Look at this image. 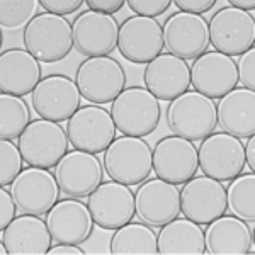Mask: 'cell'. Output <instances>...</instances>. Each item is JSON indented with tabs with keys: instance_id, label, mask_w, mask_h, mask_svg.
I'll use <instances>...</instances> for the list:
<instances>
[{
	"instance_id": "6da1fadb",
	"label": "cell",
	"mask_w": 255,
	"mask_h": 255,
	"mask_svg": "<svg viewBox=\"0 0 255 255\" xmlns=\"http://www.w3.org/2000/svg\"><path fill=\"white\" fill-rule=\"evenodd\" d=\"M111 116L125 136H148L155 133L162 119L160 101L145 87L133 85L123 90L111 104Z\"/></svg>"
},
{
	"instance_id": "7a4b0ae2",
	"label": "cell",
	"mask_w": 255,
	"mask_h": 255,
	"mask_svg": "<svg viewBox=\"0 0 255 255\" xmlns=\"http://www.w3.org/2000/svg\"><path fill=\"white\" fill-rule=\"evenodd\" d=\"M165 116L172 134L189 141H203L218 128L215 101L196 90H187L168 102Z\"/></svg>"
},
{
	"instance_id": "3957f363",
	"label": "cell",
	"mask_w": 255,
	"mask_h": 255,
	"mask_svg": "<svg viewBox=\"0 0 255 255\" xmlns=\"http://www.w3.org/2000/svg\"><path fill=\"white\" fill-rule=\"evenodd\" d=\"M104 168L111 180L138 186L153 172V150L138 136H119L104 151Z\"/></svg>"
},
{
	"instance_id": "277c9868",
	"label": "cell",
	"mask_w": 255,
	"mask_h": 255,
	"mask_svg": "<svg viewBox=\"0 0 255 255\" xmlns=\"http://www.w3.org/2000/svg\"><path fill=\"white\" fill-rule=\"evenodd\" d=\"M22 41L27 51L43 63H58L73 48L72 24L61 15L38 14L26 26Z\"/></svg>"
},
{
	"instance_id": "5b68a950",
	"label": "cell",
	"mask_w": 255,
	"mask_h": 255,
	"mask_svg": "<svg viewBox=\"0 0 255 255\" xmlns=\"http://www.w3.org/2000/svg\"><path fill=\"white\" fill-rule=\"evenodd\" d=\"M75 84L85 101L104 106L113 102L126 89V72L113 56L87 58L77 68Z\"/></svg>"
},
{
	"instance_id": "8992f818",
	"label": "cell",
	"mask_w": 255,
	"mask_h": 255,
	"mask_svg": "<svg viewBox=\"0 0 255 255\" xmlns=\"http://www.w3.org/2000/svg\"><path fill=\"white\" fill-rule=\"evenodd\" d=\"M67 129L55 121L34 119L19 136V150L29 167L53 168L68 153Z\"/></svg>"
},
{
	"instance_id": "52a82bcc",
	"label": "cell",
	"mask_w": 255,
	"mask_h": 255,
	"mask_svg": "<svg viewBox=\"0 0 255 255\" xmlns=\"http://www.w3.org/2000/svg\"><path fill=\"white\" fill-rule=\"evenodd\" d=\"M199 170L220 182H232L245 168V145L228 133H213L197 148Z\"/></svg>"
},
{
	"instance_id": "ba28073f",
	"label": "cell",
	"mask_w": 255,
	"mask_h": 255,
	"mask_svg": "<svg viewBox=\"0 0 255 255\" xmlns=\"http://www.w3.org/2000/svg\"><path fill=\"white\" fill-rule=\"evenodd\" d=\"M67 136L73 150L102 153L116 138V125L111 111L102 106H82L67 121Z\"/></svg>"
},
{
	"instance_id": "9c48e42d",
	"label": "cell",
	"mask_w": 255,
	"mask_h": 255,
	"mask_svg": "<svg viewBox=\"0 0 255 255\" xmlns=\"http://www.w3.org/2000/svg\"><path fill=\"white\" fill-rule=\"evenodd\" d=\"M209 43L215 51L226 56H240L255 43L254 10L245 12L235 7H223L216 12L208 24Z\"/></svg>"
},
{
	"instance_id": "30bf717a",
	"label": "cell",
	"mask_w": 255,
	"mask_h": 255,
	"mask_svg": "<svg viewBox=\"0 0 255 255\" xmlns=\"http://www.w3.org/2000/svg\"><path fill=\"white\" fill-rule=\"evenodd\" d=\"M12 197L22 215L44 216L58 203L61 189L48 168L27 167L10 186Z\"/></svg>"
},
{
	"instance_id": "8fae6325",
	"label": "cell",
	"mask_w": 255,
	"mask_h": 255,
	"mask_svg": "<svg viewBox=\"0 0 255 255\" xmlns=\"http://www.w3.org/2000/svg\"><path fill=\"white\" fill-rule=\"evenodd\" d=\"M228 211L226 187L211 177L194 175L180 191V213L197 225H209Z\"/></svg>"
},
{
	"instance_id": "7c38bea8",
	"label": "cell",
	"mask_w": 255,
	"mask_h": 255,
	"mask_svg": "<svg viewBox=\"0 0 255 255\" xmlns=\"http://www.w3.org/2000/svg\"><path fill=\"white\" fill-rule=\"evenodd\" d=\"M118 49L136 65H148L163 51V27L158 19L131 15L119 26Z\"/></svg>"
},
{
	"instance_id": "4fadbf2b",
	"label": "cell",
	"mask_w": 255,
	"mask_h": 255,
	"mask_svg": "<svg viewBox=\"0 0 255 255\" xmlns=\"http://www.w3.org/2000/svg\"><path fill=\"white\" fill-rule=\"evenodd\" d=\"M55 177L63 196L72 199L89 197L104 180V163L97 155L73 150L55 167Z\"/></svg>"
},
{
	"instance_id": "5bb4252c",
	"label": "cell",
	"mask_w": 255,
	"mask_h": 255,
	"mask_svg": "<svg viewBox=\"0 0 255 255\" xmlns=\"http://www.w3.org/2000/svg\"><path fill=\"white\" fill-rule=\"evenodd\" d=\"M73 48L85 58L109 56L118 48L119 24L114 15L85 10L72 24Z\"/></svg>"
},
{
	"instance_id": "9a60e30c",
	"label": "cell",
	"mask_w": 255,
	"mask_h": 255,
	"mask_svg": "<svg viewBox=\"0 0 255 255\" xmlns=\"http://www.w3.org/2000/svg\"><path fill=\"white\" fill-rule=\"evenodd\" d=\"M87 206L94 218V223L102 230H111V232L133 221L136 215L134 192L129 186L116 180L102 182L87 197Z\"/></svg>"
},
{
	"instance_id": "2e32d148",
	"label": "cell",
	"mask_w": 255,
	"mask_h": 255,
	"mask_svg": "<svg viewBox=\"0 0 255 255\" xmlns=\"http://www.w3.org/2000/svg\"><path fill=\"white\" fill-rule=\"evenodd\" d=\"M163 48L168 55L196 60L209 48V27L203 15L175 12L163 24Z\"/></svg>"
},
{
	"instance_id": "e0dca14e",
	"label": "cell",
	"mask_w": 255,
	"mask_h": 255,
	"mask_svg": "<svg viewBox=\"0 0 255 255\" xmlns=\"http://www.w3.org/2000/svg\"><path fill=\"white\" fill-rule=\"evenodd\" d=\"M32 109L41 119L63 123L79 111L82 96L67 75H48L32 90Z\"/></svg>"
},
{
	"instance_id": "ac0fdd59",
	"label": "cell",
	"mask_w": 255,
	"mask_h": 255,
	"mask_svg": "<svg viewBox=\"0 0 255 255\" xmlns=\"http://www.w3.org/2000/svg\"><path fill=\"white\" fill-rule=\"evenodd\" d=\"M153 170L165 182L174 186L186 184L199 170L196 145L175 134L158 139L153 150Z\"/></svg>"
},
{
	"instance_id": "d6986e66",
	"label": "cell",
	"mask_w": 255,
	"mask_h": 255,
	"mask_svg": "<svg viewBox=\"0 0 255 255\" xmlns=\"http://www.w3.org/2000/svg\"><path fill=\"white\" fill-rule=\"evenodd\" d=\"M136 215L141 223L162 228L180 215V191L162 179H146L134 192Z\"/></svg>"
},
{
	"instance_id": "ffe728a7",
	"label": "cell",
	"mask_w": 255,
	"mask_h": 255,
	"mask_svg": "<svg viewBox=\"0 0 255 255\" xmlns=\"http://www.w3.org/2000/svg\"><path fill=\"white\" fill-rule=\"evenodd\" d=\"M238 84L237 61L218 51L197 56L191 67V85L209 99H221Z\"/></svg>"
},
{
	"instance_id": "44dd1931",
	"label": "cell",
	"mask_w": 255,
	"mask_h": 255,
	"mask_svg": "<svg viewBox=\"0 0 255 255\" xmlns=\"http://www.w3.org/2000/svg\"><path fill=\"white\" fill-rule=\"evenodd\" d=\"M46 225L55 244L82 245L92 235L96 223L87 204L67 197L48 211Z\"/></svg>"
},
{
	"instance_id": "7402d4cb",
	"label": "cell",
	"mask_w": 255,
	"mask_h": 255,
	"mask_svg": "<svg viewBox=\"0 0 255 255\" xmlns=\"http://www.w3.org/2000/svg\"><path fill=\"white\" fill-rule=\"evenodd\" d=\"M143 82L158 101L170 102L191 87V67L186 60L162 53L145 67Z\"/></svg>"
},
{
	"instance_id": "603a6c76",
	"label": "cell",
	"mask_w": 255,
	"mask_h": 255,
	"mask_svg": "<svg viewBox=\"0 0 255 255\" xmlns=\"http://www.w3.org/2000/svg\"><path fill=\"white\" fill-rule=\"evenodd\" d=\"M43 70L27 49L12 48L0 55V90L2 94L24 97L32 94L43 80Z\"/></svg>"
},
{
	"instance_id": "cb8c5ba5",
	"label": "cell",
	"mask_w": 255,
	"mask_h": 255,
	"mask_svg": "<svg viewBox=\"0 0 255 255\" xmlns=\"http://www.w3.org/2000/svg\"><path fill=\"white\" fill-rule=\"evenodd\" d=\"M208 255H245L254 252V232L237 216H220L204 232Z\"/></svg>"
},
{
	"instance_id": "d4e9b609",
	"label": "cell",
	"mask_w": 255,
	"mask_h": 255,
	"mask_svg": "<svg viewBox=\"0 0 255 255\" xmlns=\"http://www.w3.org/2000/svg\"><path fill=\"white\" fill-rule=\"evenodd\" d=\"M51 233L46 221L34 215H20L2 230V244L10 255H46L51 249Z\"/></svg>"
},
{
	"instance_id": "484cf974",
	"label": "cell",
	"mask_w": 255,
	"mask_h": 255,
	"mask_svg": "<svg viewBox=\"0 0 255 255\" xmlns=\"http://www.w3.org/2000/svg\"><path fill=\"white\" fill-rule=\"evenodd\" d=\"M218 126L223 133L240 139H249L255 134V90L233 89L220 99L216 106Z\"/></svg>"
},
{
	"instance_id": "4316f807",
	"label": "cell",
	"mask_w": 255,
	"mask_h": 255,
	"mask_svg": "<svg viewBox=\"0 0 255 255\" xmlns=\"http://www.w3.org/2000/svg\"><path fill=\"white\" fill-rule=\"evenodd\" d=\"M157 245L162 255H203L206 252L201 225L179 216L160 228Z\"/></svg>"
},
{
	"instance_id": "83f0119b",
	"label": "cell",
	"mask_w": 255,
	"mask_h": 255,
	"mask_svg": "<svg viewBox=\"0 0 255 255\" xmlns=\"http://www.w3.org/2000/svg\"><path fill=\"white\" fill-rule=\"evenodd\" d=\"M109 252L113 255H157V233L145 223H126L114 230L109 242Z\"/></svg>"
},
{
	"instance_id": "f1b7e54d",
	"label": "cell",
	"mask_w": 255,
	"mask_h": 255,
	"mask_svg": "<svg viewBox=\"0 0 255 255\" xmlns=\"http://www.w3.org/2000/svg\"><path fill=\"white\" fill-rule=\"evenodd\" d=\"M31 123V109L22 97L0 96V139H15Z\"/></svg>"
},
{
	"instance_id": "f546056e",
	"label": "cell",
	"mask_w": 255,
	"mask_h": 255,
	"mask_svg": "<svg viewBox=\"0 0 255 255\" xmlns=\"http://www.w3.org/2000/svg\"><path fill=\"white\" fill-rule=\"evenodd\" d=\"M226 203L233 216L244 221L255 220V174L238 175L226 189Z\"/></svg>"
},
{
	"instance_id": "4dcf8cb0",
	"label": "cell",
	"mask_w": 255,
	"mask_h": 255,
	"mask_svg": "<svg viewBox=\"0 0 255 255\" xmlns=\"http://www.w3.org/2000/svg\"><path fill=\"white\" fill-rule=\"evenodd\" d=\"M38 0H2L0 2V26L3 31L20 29L36 17Z\"/></svg>"
},
{
	"instance_id": "1f68e13d",
	"label": "cell",
	"mask_w": 255,
	"mask_h": 255,
	"mask_svg": "<svg viewBox=\"0 0 255 255\" xmlns=\"http://www.w3.org/2000/svg\"><path fill=\"white\" fill-rule=\"evenodd\" d=\"M22 153L12 139H0V186H12L22 168Z\"/></svg>"
},
{
	"instance_id": "d6a6232c",
	"label": "cell",
	"mask_w": 255,
	"mask_h": 255,
	"mask_svg": "<svg viewBox=\"0 0 255 255\" xmlns=\"http://www.w3.org/2000/svg\"><path fill=\"white\" fill-rule=\"evenodd\" d=\"M172 0H128V7L141 17L157 19L163 12L168 10Z\"/></svg>"
},
{
	"instance_id": "836d02e7",
	"label": "cell",
	"mask_w": 255,
	"mask_h": 255,
	"mask_svg": "<svg viewBox=\"0 0 255 255\" xmlns=\"http://www.w3.org/2000/svg\"><path fill=\"white\" fill-rule=\"evenodd\" d=\"M238 70V82L244 85V89L255 90V49L250 48L244 55H240V60L237 63Z\"/></svg>"
},
{
	"instance_id": "e575fe53",
	"label": "cell",
	"mask_w": 255,
	"mask_h": 255,
	"mask_svg": "<svg viewBox=\"0 0 255 255\" xmlns=\"http://www.w3.org/2000/svg\"><path fill=\"white\" fill-rule=\"evenodd\" d=\"M84 3V0H39V5L43 7L44 12L61 15V17L77 12Z\"/></svg>"
},
{
	"instance_id": "d590c367",
	"label": "cell",
	"mask_w": 255,
	"mask_h": 255,
	"mask_svg": "<svg viewBox=\"0 0 255 255\" xmlns=\"http://www.w3.org/2000/svg\"><path fill=\"white\" fill-rule=\"evenodd\" d=\"M17 211V204H15L12 192L7 191L5 187H0V228L5 230L12 223Z\"/></svg>"
},
{
	"instance_id": "8d00e7d4",
	"label": "cell",
	"mask_w": 255,
	"mask_h": 255,
	"mask_svg": "<svg viewBox=\"0 0 255 255\" xmlns=\"http://www.w3.org/2000/svg\"><path fill=\"white\" fill-rule=\"evenodd\" d=\"M172 5L179 7V12H187V14L201 15L204 12H209L216 5L215 0H174Z\"/></svg>"
},
{
	"instance_id": "74e56055",
	"label": "cell",
	"mask_w": 255,
	"mask_h": 255,
	"mask_svg": "<svg viewBox=\"0 0 255 255\" xmlns=\"http://www.w3.org/2000/svg\"><path fill=\"white\" fill-rule=\"evenodd\" d=\"M87 5L89 10L114 15L126 5V2L125 0H87Z\"/></svg>"
},
{
	"instance_id": "f35d334b",
	"label": "cell",
	"mask_w": 255,
	"mask_h": 255,
	"mask_svg": "<svg viewBox=\"0 0 255 255\" xmlns=\"http://www.w3.org/2000/svg\"><path fill=\"white\" fill-rule=\"evenodd\" d=\"M85 252L79 249V245H68V244H56V247L48 250V255H84Z\"/></svg>"
},
{
	"instance_id": "ab89813d",
	"label": "cell",
	"mask_w": 255,
	"mask_h": 255,
	"mask_svg": "<svg viewBox=\"0 0 255 255\" xmlns=\"http://www.w3.org/2000/svg\"><path fill=\"white\" fill-rule=\"evenodd\" d=\"M245 163H249L250 172L255 170V138H249L245 145Z\"/></svg>"
},
{
	"instance_id": "60d3db41",
	"label": "cell",
	"mask_w": 255,
	"mask_h": 255,
	"mask_svg": "<svg viewBox=\"0 0 255 255\" xmlns=\"http://www.w3.org/2000/svg\"><path fill=\"white\" fill-rule=\"evenodd\" d=\"M230 7H235L238 10H250L252 12L255 9V2L254 0H230Z\"/></svg>"
}]
</instances>
